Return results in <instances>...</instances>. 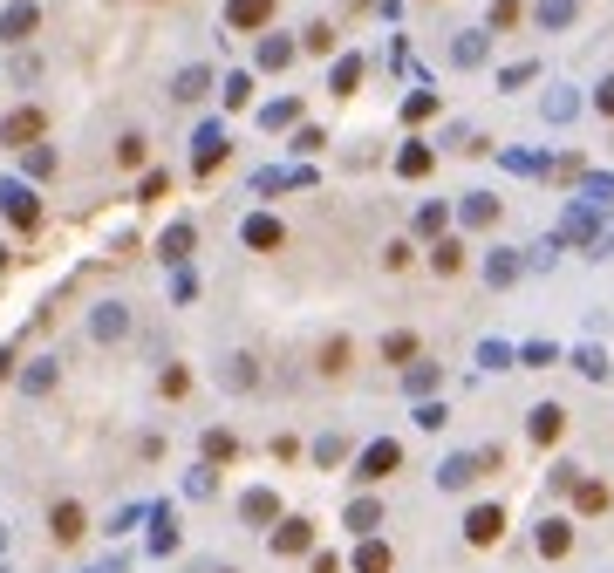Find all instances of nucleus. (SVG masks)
Here are the masks:
<instances>
[{
    "label": "nucleus",
    "mask_w": 614,
    "mask_h": 573,
    "mask_svg": "<svg viewBox=\"0 0 614 573\" xmlns=\"http://www.w3.org/2000/svg\"><path fill=\"white\" fill-rule=\"evenodd\" d=\"M239 239H246L253 253H280V246H287V226H280V219H267V212H253V219L239 226Z\"/></svg>",
    "instance_id": "10"
},
{
    "label": "nucleus",
    "mask_w": 614,
    "mask_h": 573,
    "mask_svg": "<svg viewBox=\"0 0 614 573\" xmlns=\"http://www.w3.org/2000/svg\"><path fill=\"white\" fill-rule=\"evenodd\" d=\"M232 451H239L232 430H205V458H212V464H232Z\"/></svg>",
    "instance_id": "33"
},
{
    "label": "nucleus",
    "mask_w": 614,
    "mask_h": 573,
    "mask_svg": "<svg viewBox=\"0 0 614 573\" xmlns=\"http://www.w3.org/2000/svg\"><path fill=\"white\" fill-rule=\"evenodd\" d=\"M226 382H232V389H246V382H260V369H253V355H232Z\"/></svg>",
    "instance_id": "35"
},
{
    "label": "nucleus",
    "mask_w": 614,
    "mask_h": 573,
    "mask_svg": "<svg viewBox=\"0 0 614 573\" xmlns=\"http://www.w3.org/2000/svg\"><path fill=\"white\" fill-rule=\"evenodd\" d=\"M437 478H444V485L458 492V485H471V478H485V464H478V458H451L444 471H437Z\"/></svg>",
    "instance_id": "25"
},
{
    "label": "nucleus",
    "mask_w": 614,
    "mask_h": 573,
    "mask_svg": "<svg viewBox=\"0 0 614 573\" xmlns=\"http://www.w3.org/2000/svg\"><path fill=\"white\" fill-rule=\"evenodd\" d=\"M355 82H362V55H342L335 62V96H355Z\"/></svg>",
    "instance_id": "31"
},
{
    "label": "nucleus",
    "mask_w": 614,
    "mask_h": 573,
    "mask_svg": "<svg viewBox=\"0 0 614 573\" xmlns=\"http://www.w3.org/2000/svg\"><path fill=\"white\" fill-rule=\"evenodd\" d=\"M539 21H546V28H560V21H574V0H546V7H539Z\"/></svg>",
    "instance_id": "38"
},
{
    "label": "nucleus",
    "mask_w": 614,
    "mask_h": 573,
    "mask_svg": "<svg viewBox=\"0 0 614 573\" xmlns=\"http://www.w3.org/2000/svg\"><path fill=\"white\" fill-rule=\"evenodd\" d=\"M294 62V41H260V69H287Z\"/></svg>",
    "instance_id": "34"
},
{
    "label": "nucleus",
    "mask_w": 614,
    "mask_h": 573,
    "mask_svg": "<svg viewBox=\"0 0 614 573\" xmlns=\"http://www.w3.org/2000/svg\"><path fill=\"white\" fill-rule=\"evenodd\" d=\"M464 260H471V253H464V239H437V246H430V267L444 273V280L464 273Z\"/></svg>",
    "instance_id": "17"
},
{
    "label": "nucleus",
    "mask_w": 614,
    "mask_h": 573,
    "mask_svg": "<svg viewBox=\"0 0 614 573\" xmlns=\"http://www.w3.org/2000/svg\"><path fill=\"white\" fill-rule=\"evenodd\" d=\"M301 48H307V55H328V48H335V28H328V21H307V28H301Z\"/></svg>",
    "instance_id": "28"
},
{
    "label": "nucleus",
    "mask_w": 614,
    "mask_h": 573,
    "mask_svg": "<svg viewBox=\"0 0 614 573\" xmlns=\"http://www.w3.org/2000/svg\"><path fill=\"white\" fill-rule=\"evenodd\" d=\"M219 164H226V130H205L198 151H192V171H198V178H212Z\"/></svg>",
    "instance_id": "16"
},
{
    "label": "nucleus",
    "mask_w": 614,
    "mask_h": 573,
    "mask_svg": "<svg viewBox=\"0 0 614 573\" xmlns=\"http://www.w3.org/2000/svg\"><path fill=\"white\" fill-rule=\"evenodd\" d=\"M355 573H389V546L376 533L362 539V546H355Z\"/></svg>",
    "instance_id": "22"
},
{
    "label": "nucleus",
    "mask_w": 614,
    "mask_h": 573,
    "mask_svg": "<svg viewBox=\"0 0 614 573\" xmlns=\"http://www.w3.org/2000/svg\"><path fill=\"white\" fill-rule=\"evenodd\" d=\"M164 191H171V178H164V171H144V185H137V198H164Z\"/></svg>",
    "instance_id": "40"
},
{
    "label": "nucleus",
    "mask_w": 614,
    "mask_h": 573,
    "mask_svg": "<svg viewBox=\"0 0 614 573\" xmlns=\"http://www.w3.org/2000/svg\"><path fill=\"white\" fill-rule=\"evenodd\" d=\"M376 526H383V505H376V498H355V505H348V533L369 539Z\"/></svg>",
    "instance_id": "18"
},
{
    "label": "nucleus",
    "mask_w": 614,
    "mask_h": 573,
    "mask_svg": "<svg viewBox=\"0 0 614 573\" xmlns=\"http://www.w3.org/2000/svg\"><path fill=\"white\" fill-rule=\"evenodd\" d=\"M499 539H505V505H471V512H464V546L485 553V546H499Z\"/></svg>",
    "instance_id": "2"
},
{
    "label": "nucleus",
    "mask_w": 614,
    "mask_h": 573,
    "mask_svg": "<svg viewBox=\"0 0 614 573\" xmlns=\"http://www.w3.org/2000/svg\"><path fill=\"white\" fill-rule=\"evenodd\" d=\"M89 328H96V342H116V335H123V328H130V314H123V307H96V321H89Z\"/></svg>",
    "instance_id": "23"
},
{
    "label": "nucleus",
    "mask_w": 614,
    "mask_h": 573,
    "mask_svg": "<svg viewBox=\"0 0 614 573\" xmlns=\"http://www.w3.org/2000/svg\"><path fill=\"white\" fill-rule=\"evenodd\" d=\"M533 546H539V560H567V553H574V519H560V512H553V519H539Z\"/></svg>",
    "instance_id": "5"
},
{
    "label": "nucleus",
    "mask_w": 614,
    "mask_h": 573,
    "mask_svg": "<svg viewBox=\"0 0 614 573\" xmlns=\"http://www.w3.org/2000/svg\"><path fill=\"white\" fill-rule=\"evenodd\" d=\"M608 505H614L608 478H587V471H580V485H574V512H580V519H601Z\"/></svg>",
    "instance_id": "12"
},
{
    "label": "nucleus",
    "mask_w": 614,
    "mask_h": 573,
    "mask_svg": "<svg viewBox=\"0 0 614 573\" xmlns=\"http://www.w3.org/2000/svg\"><path fill=\"white\" fill-rule=\"evenodd\" d=\"M239 512L267 526V519H280V498H273V492H246V505H239Z\"/></svg>",
    "instance_id": "29"
},
{
    "label": "nucleus",
    "mask_w": 614,
    "mask_h": 573,
    "mask_svg": "<svg viewBox=\"0 0 614 573\" xmlns=\"http://www.w3.org/2000/svg\"><path fill=\"white\" fill-rule=\"evenodd\" d=\"M403 116H410V123H423V116H437V96H430V89H417V96L403 103Z\"/></svg>",
    "instance_id": "36"
},
{
    "label": "nucleus",
    "mask_w": 614,
    "mask_h": 573,
    "mask_svg": "<svg viewBox=\"0 0 614 573\" xmlns=\"http://www.w3.org/2000/svg\"><path fill=\"white\" fill-rule=\"evenodd\" d=\"M383 267L389 273H410V267H417V246H410V239H389V246H383Z\"/></svg>",
    "instance_id": "27"
},
{
    "label": "nucleus",
    "mask_w": 614,
    "mask_h": 573,
    "mask_svg": "<svg viewBox=\"0 0 614 573\" xmlns=\"http://www.w3.org/2000/svg\"><path fill=\"white\" fill-rule=\"evenodd\" d=\"M246 96H253V76H232V82H226V103H232V110H239Z\"/></svg>",
    "instance_id": "42"
},
{
    "label": "nucleus",
    "mask_w": 614,
    "mask_h": 573,
    "mask_svg": "<svg viewBox=\"0 0 614 573\" xmlns=\"http://www.w3.org/2000/svg\"><path fill=\"white\" fill-rule=\"evenodd\" d=\"M185 389H192V369H185V362H171V369L157 376V396H171V403H178Z\"/></svg>",
    "instance_id": "26"
},
{
    "label": "nucleus",
    "mask_w": 614,
    "mask_h": 573,
    "mask_svg": "<svg viewBox=\"0 0 614 573\" xmlns=\"http://www.w3.org/2000/svg\"><path fill=\"white\" fill-rule=\"evenodd\" d=\"M144 157H151V137H144V130H123V137H116V164H123V171H137Z\"/></svg>",
    "instance_id": "20"
},
{
    "label": "nucleus",
    "mask_w": 614,
    "mask_h": 573,
    "mask_svg": "<svg viewBox=\"0 0 614 573\" xmlns=\"http://www.w3.org/2000/svg\"><path fill=\"white\" fill-rule=\"evenodd\" d=\"M594 110H601V116H614V76H601V82H594Z\"/></svg>",
    "instance_id": "41"
},
{
    "label": "nucleus",
    "mask_w": 614,
    "mask_h": 573,
    "mask_svg": "<svg viewBox=\"0 0 614 573\" xmlns=\"http://www.w3.org/2000/svg\"><path fill=\"white\" fill-rule=\"evenodd\" d=\"M28 171H35V178H48V171H55V151H48V144H35V151H28Z\"/></svg>",
    "instance_id": "39"
},
{
    "label": "nucleus",
    "mask_w": 614,
    "mask_h": 573,
    "mask_svg": "<svg viewBox=\"0 0 614 573\" xmlns=\"http://www.w3.org/2000/svg\"><path fill=\"white\" fill-rule=\"evenodd\" d=\"M485 280H492V287H512V280H519V253H512V246H492V260H485Z\"/></svg>",
    "instance_id": "19"
},
{
    "label": "nucleus",
    "mask_w": 614,
    "mask_h": 573,
    "mask_svg": "<svg viewBox=\"0 0 614 573\" xmlns=\"http://www.w3.org/2000/svg\"><path fill=\"white\" fill-rule=\"evenodd\" d=\"M396 464H403V444H396V437H376V444L362 451V464H355V478H362V485H383Z\"/></svg>",
    "instance_id": "4"
},
{
    "label": "nucleus",
    "mask_w": 614,
    "mask_h": 573,
    "mask_svg": "<svg viewBox=\"0 0 614 573\" xmlns=\"http://www.w3.org/2000/svg\"><path fill=\"white\" fill-rule=\"evenodd\" d=\"M430 164H437V157L423 151V144H410V151L396 157V171H403V178H430Z\"/></svg>",
    "instance_id": "30"
},
{
    "label": "nucleus",
    "mask_w": 614,
    "mask_h": 573,
    "mask_svg": "<svg viewBox=\"0 0 614 573\" xmlns=\"http://www.w3.org/2000/svg\"><path fill=\"white\" fill-rule=\"evenodd\" d=\"M499 212H505V205L492 198V191H464V205H458V219H464V226H478V232L499 226Z\"/></svg>",
    "instance_id": "14"
},
{
    "label": "nucleus",
    "mask_w": 614,
    "mask_h": 573,
    "mask_svg": "<svg viewBox=\"0 0 614 573\" xmlns=\"http://www.w3.org/2000/svg\"><path fill=\"white\" fill-rule=\"evenodd\" d=\"M451 62H458V69H478V62H485V35H471V28H464V35L451 41Z\"/></svg>",
    "instance_id": "24"
},
{
    "label": "nucleus",
    "mask_w": 614,
    "mask_h": 573,
    "mask_svg": "<svg viewBox=\"0 0 614 573\" xmlns=\"http://www.w3.org/2000/svg\"><path fill=\"white\" fill-rule=\"evenodd\" d=\"M205 89H212V69H178V82H171V96H178V103H198Z\"/></svg>",
    "instance_id": "21"
},
{
    "label": "nucleus",
    "mask_w": 614,
    "mask_h": 573,
    "mask_svg": "<svg viewBox=\"0 0 614 573\" xmlns=\"http://www.w3.org/2000/svg\"><path fill=\"white\" fill-rule=\"evenodd\" d=\"M82 533H89V512H82L76 498H55V505H48V539H55V546H76Z\"/></svg>",
    "instance_id": "3"
},
{
    "label": "nucleus",
    "mask_w": 614,
    "mask_h": 573,
    "mask_svg": "<svg viewBox=\"0 0 614 573\" xmlns=\"http://www.w3.org/2000/svg\"><path fill=\"white\" fill-rule=\"evenodd\" d=\"M0 205H7V219H14L21 232H35V226H41V198H35L28 185H7V191H0Z\"/></svg>",
    "instance_id": "11"
},
{
    "label": "nucleus",
    "mask_w": 614,
    "mask_h": 573,
    "mask_svg": "<svg viewBox=\"0 0 614 573\" xmlns=\"http://www.w3.org/2000/svg\"><path fill=\"white\" fill-rule=\"evenodd\" d=\"M41 137H48V110H41V103H21V110L0 116V144H7V151H35Z\"/></svg>",
    "instance_id": "1"
},
{
    "label": "nucleus",
    "mask_w": 614,
    "mask_h": 573,
    "mask_svg": "<svg viewBox=\"0 0 614 573\" xmlns=\"http://www.w3.org/2000/svg\"><path fill=\"white\" fill-rule=\"evenodd\" d=\"M519 14H526V0H492V35L519 28Z\"/></svg>",
    "instance_id": "32"
},
{
    "label": "nucleus",
    "mask_w": 614,
    "mask_h": 573,
    "mask_svg": "<svg viewBox=\"0 0 614 573\" xmlns=\"http://www.w3.org/2000/svg\"><path fill=\"white\" fill-rule=\"evenodd\" d=\"M526 437H533L539 451H553V444L567 437V410H560V403H533V423H526Z\"/></svg>",
    "instance_id": "8"
},
{
    "label": "nucleus",
    "mask_w": 614,
    "mask_h": 573,
    "mask_svg": "<svg viewBox=\"0 0 614 573\" xmlns=\"http://www.w3.org/2000/svg\"><path fill=\"white\" fill-rule=\"evenodd\" d=\"M35 28H41V7H35V0H14V7L0 14V41H28Z\"/></svg>",
    "instance_id": "13"
},
{
    "label": "nucleus",
    "mask_w": 614,
    "mask_h": 573,
    "mask_svg": "<svg viewBox=\"0 0 614 573\" xmlns=\"http://www.w3.org/2000/svg\"><path fill=\"white\" fill-rule=\"evenodd\" d=\"M307 546H314V526H307V519H280L273 553H280V560H294V553H307Z\"/></svg>",
    "instance_id": "15"
},
{
    "label": "nucleus",
    "mask_w": 614,
    "mask_h": 573,
    "mask_svg": "<svg viewBox=\"0 0 614 573\" xmlns=\"http://www.w3.org/2000/svg\"><path fill=\"white\" fill-rule=\"evenodd\" d=\"M185 246H192V226H171V232H164V260H185Z\"/></svg>",
    "instance_id": "37"
},
{
    "label": "nucleus",
    "mask_w": 614,
    "mask_h": 573,
    "mask_svg": "<svg viewBox=\"0 0 614 573\" xmlns=\"http://www.w3.org/2000/svg\"><path fill=\"white\" fill-rule=\"evenodd\" d=\"M273 7H280V0H226V28L232 35H260L273 21Z\"/></svg>",
    "instance_id": "6"
},
{
    "label": "nucleus",
    "mask_w": 614,
    "mask_h": 573,
    "mask_svg": "<svg viewBox=\"0 0 614 573\" xmlns=\"http://www.w3.org/2000/svg\"><path fill=\"white\" fill-rule=\"evenodd\" d=\"M376 355H383L389 369H410V362H423V335L417 328H389L383 342H376Z\"/></svg>",
    "instance_id": "7"
},
{
    "label": "nucleus",
    "mask_w": 614,
    "mask_h": 573,
    "mask_svg": "<svg viewBox=\"0 0 614 573\" xmlns=\"http://www.w3.org/2000/svg\"><path fill=\"white\" fill-rule=\"evenodd\" d=\"M348 369H355V342H348V335H328V342L314 348V376H348Z\"/></svg>",
    "instance_id": "9"
}]
</instances>
